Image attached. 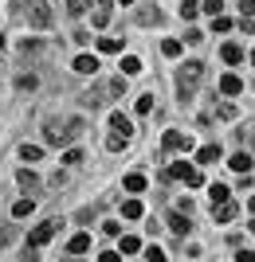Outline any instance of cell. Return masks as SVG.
<instances>
[{
  "mask_svg": "<svg viewBox=\"0 0 255 262\" xmlns=\"http://www.w3.org/2000/svg\"><path fill=\"white\" fill-rule=\"evenodd\" d=\"M12 8L20 20H28L32 28H51V8H47V0H12Z\"/></svg>",
  "mask_w": 255,
  "mask_h": 262,
  "instance_id": "obj_1",
  "label": "cell"
},
{
  "mask_svg": "<svg viewBox=\"0 0 255 262\" xmlns=\"http://www.w3.org/2000/svg\"><path fill=\"white\" fill-rule=\"evenodd\" d=\"M83 133V121H47V145H67Z\"/></svg>",
  "mask_w": 255,
  "mask_h": 262,
  "instance_id": "obj_2",
  "label": "cell"
},
{
  "mask_svg": "<svg viewBox=\"0 0 255 262\" xmlns=\"http://www.w3.org/2000/svg\"><path fill=\"white\" fill-rule=\"evenodd\" d=\"M200 75H204V67H200L197 59H189V63L181 67V98H189V94H192V86L200 82Z\"/></svg>",
  "mask_w": 255,
  "mask_h": 262,
  "instance_id": "obj_3",
  "label": "cell"
},
{
  "mask_svg": "<svg viewBox=\"0 0 255 262\" xmlns=\"http://www.w3.org/2000/svg\"><path fill=\"white\" fill-rule=\"evenodd\" d=\"M59 227H63V219H47V223H40V227L28 235V247H44V243H51Z\"/></svg>",
  "mask_w": 255,
  "mask_h": 262,
  "instance_id": "obj_4",
  "label": "cell"
},
{
  "mask_svg": "<svg viewBox=\"0 0 255 262\" xmlns=\"http://www.w3.org/2000/svg\"><path fill=\"white\" fill-rule=\"evenodd\" d=\"M169 176H173V180H185L189 188H200V184H204V176H200L197 168H192V164H185V161H177V164H173V168H169Z\"/></svg>",
  "mask_w": 255,
  "mask_h": 262,
  "instance_id": "obj_5",
  "label": "cell"
},
{
  "mask_svg": "<svg viewBox=\"0 0 255 262\" xmlns=\"http://www.w3.org/2000/svg\"><path fill=\"white\" fill-rule=\"evenodd\" d=\"M165 149H169V153H189L192 137H189V133H181V129H169L165 133Z\"/></svg>",
  "mask_w": 255,
  "mask_h": 262,
  "instance_id": "obj_6",
  "label": "cell"
},
{
  "mask_svg": "<svg viewBox=\"0 0 255 262\" xmlns=\"http://www.w3.org/2000/svg\"><path fill=\"white\" fill-rule=\"evenodd\" d=\"M212 215H216V223H232V219H236V204H232V200H224V204L212 208Z\"/></svg>",
  "mask_w": 255,
  "mask_h": 262,
  "instance_id": "obj_7",
  "label": "cell"
},
{
  "mask_svg": "<svg viewBox=\"0 0 255 262\" xmlns=\"http://www.w3.org/2000/svg\"><path fill=\"white\" fill-rule=\"evenodd\" d=\"M110 125H114V129H118V133H122V137H130V133H133L130 118H126L122 110H114V114H110Z\"/></svg>",
  "mask_w": 255,
  "mask_h": 262,
  "instance_id": "obj_8",
  "label": "cell"
},
{
  "mask_svg": "<svg viewBox=\"0 0 255 262\" xmlns=\"http://www.w3.org/2000/svg\"><path fill=\"white\" fill-rule=\"evenodd\" d=\"M75 71H79V75H94V71H99V59H94V55H79Z\"/></svg>",
  "mask_w": 255,
  "mask_h": 262,
  "instance_id": "obj_9",
  "label": "cell"
},
{
  "mask_svg": "<svg viewBox=\"0 0 255 262\" xmlns=\"http://www.w3.org/2000/svg\"><path fill=\"white\" fill-rule=\"evenodd\" d=\"M99 8H94V28H106L110 24V0H94Z\"/></svg>",
  "mask_w": 255,
  "mask_h": 262,
  "instance_id": "obj_10",
  "label": "cell"
},
{
  "mask_svg": "<svg viewBox=\"0 0 255 262\" xmlns=\"http://www.w3.org/2000/svg\"><path fill=\"white\" fill-rule=\"evenodd\" d=\"M212 161H220V145H204L197 153V164H212Z\"/></svg>",
  "mask_w": 255,
  "mask_h": 262,
  "instance_id": "obj_11",
  "label": "cell"
},
{
  "mask_svg": "<svg viewBox=\"0 0 255 262\" xmlns=\"http://www.w3.org/2000/svg\"><path fill=\"white\" fill-rule=\"evenodd\" d=\"M67 251H71V254H87L90 251V235H75V239L67 243Z\"/></svg>",
  "mask_w": 255,
  "mask_h": 262,
  "instance_id": "obj_12",
  "label": "cell"
},
{
  "mask_svg": "<svg viewBox=\"0 0 255 262\" xmlns=\"http://www.w3.org/2000/svg\"><path fill=\"white\" fill-rule=\"evenodd\" d=\"M251 164H255V161H251L247 153H236L232 161H228V168H236V172H251Z\"/></svg>",
  "mask_w": 255,
  "mask_h": 262,
  "instance_id": "obj_13",
  "label": "cell"
},
{
  "mask_svg": "<svg viewBox=\"0 0 255 262\" xmlns=\"http://www.w3.org/2000/svg\"><path fill=\"white\" fill-rule=\"evenodd\" d=\"M122 188H126V192H145V176H142V172H130V176L122 180Z\"/></svg>",
  "mask_w": 255,
  "mask_h": 262,
  "instance_id": "obj_14",
  "label": "cell"
},
{
  "mask_svg": "<svg viewBox=\"0 0 255 262\" xmlns=\"http://www.w3.org/2000/svg\"><path fill=\"white\" fill-rule=\"evenodd\" d=\"M122 215H126V219H142V215H145L142 200H126V204H122Z\"/></svg>",
  "mask_w": 255,
  "mask_h": 262,
  "instance_id": "obj_15",
  "label": "cell"
},
{
  "mask_svg": "<svg viewBox=\"0 0 255 262\" xmlns=\"http://www.w3.org/2000/svg\"><path fill=\"white\" fill-rule=\"evenodd\" d=\"M224 63H240V59H244V47H240V43H224Z\"/></svg>",
  "mask_w": 255,
  "mask_h": 262,
  "instance_id": "obj_16",
  "label": "cell"
},
{
  "mask_svg": "<svg viewBox=\"0 0 255 262\" xmlns=\"http://www.w3.org/2000/svg\"><path fill=\"white\" fill-rule=\"evenodd\" d=\"M32 211H35V200H16V204H12V215H16V219L32 215Z\"/></svg>",
  "mask_w": 255,
  "mask_h": 262,
  "instance_id": "obj_17",
  "label": "cell"
},
{
  "mask_svg": "<svg viewBox=\"0 0 255 262\" xmlns=\"http://www.w3.org/2000/svg\"><path fill=\"white\" fill-rule=\"evenodd\" d=\"M169 227H173V231H177V235H181V239H185V235H189V219H185V215H181V211H177V215H169Z\"/></svg>",
  "mask_w": 255,
  "mask_h": 262,
  "instance_id": "obj_18",
  "label": "cell"
},
{
  "mask_svg": "<svg viewBox=\"0 0 255 262\" xmlns=\"http://www.w3.org/2000/svg\"><path fill=\"white\" fill-rule=\"evenodd\" d=\"M220 90H224V94H240V90H244V82H240L236 75H224V78H220Z\"/></svg>",
  "mask_w": 255,
  "mask_h": 262,
  "instance_id": "obj_19",
  "label": "cell"
},
{
  "mask_svg": "<svg viewBox=\"0 0 255 262\" xmlns=\"http://www.w3.org/2000/svg\"><path fill=\"white\" fill-rule=\"evenodd\" d=\"M208 196H212V208H216V204H224V200H232V192H228L224 184H212V188H208Z\"/></svg>",
  "mask_w": 255,
  "mask_h": 262,
  "instance_id": "obj_20",
  "label": "cell"
},
{
  "mask_svg": "<svg viewBox=\"0 0 255 262\" xmlns=\"http://www.w3.org/2000/svg\"><path fill=\"white\" fill-rule=\"evenodd\" d=\"M16 180H20L24 188H35V184H40V176H35L32 168H20V172H16Z\"/></svg>",
  "mask_w": 255,
  "mask_h": 262,
  "instance_id": "obj_21",
  "label": "cell"
},
{
  "mask_svg": "<svg viewBox=\"0 0 255 262\" xmlns=\"http://www.w3.org/2000/svg\"><path fill=\"white\" fill-rule=\"evenodd\" d=\"M20 157H24V161H40L44 149H40V145H20Z\"/></svg>",
  "mask_w": 255,
  "mask_h": 262,
  "instance_id": "obj_22",
  "label": "cell"
},
{
  "mask_svg": "<svg viewBox=\"0 0 255 262\" xmlns=\"http://www.w3.org/2000/svg\"><path fill=\"white\" fill-rule=\"evenodd\" d=\"M138 71H142V59L126 55V59H122V75H138Z\"/></svg>",
  "mask_w": 255,
  "mask_h": 262,
  "instance_id": "obj_23",
  "label": "cell"
},
{
  "mask_svg": "<svg viewBox=\"0 0 255 262\" xmlns=\"http://www.w3.org/2000/svg\"><path fill=\"white\" fill-rule=\"evenodd\" d=\"M142 251V243L133 239V235H122V254H138Z\"/></svg>",
  "mask_w": 255,
  "mask_h": 262,
  "instance_id": "obj_24",
  "label": "cell"
},
{
  "mask_svg": "<svg viewBox=\"0 0 255 262\" xmlns=\"http://www.w3.org/2000/svg\"><path fill=\"white\" fill-rule=\"evenodd\" d=\"M87 8H90V0H67V12H71V16H83Z\"/></svg>",
  "mask_w": 255,
  "mask_h": 262,
  "instance_id": "obj_25",
  "label": "cell"
},
{
  "mask_svg": "<svg viewBox=\"0 0 255 262\" xmlns=\"http://www.w3.org/2000/svg\"><path fill=\"white\" fill-rule=\"evenodd\" d=\"M126 141H130V137H122V133H110V137H106V149H110V153H118Z\"/></svg>",
  "mask_w": 255,
  "mask_h": 262,
  "instance_id": "obj_26",
  "label": "cell"
},
{
  "mask_svg": "<svg viewBox=\"0 0 255 262\" xmlns=\"http://www.w3.org/2000/svg\"><path fill=\"white\" fill-rule=\"evenodd\" d=\"M145 262H169L161 247H145Z\"/></svg>",
  "mask_w": 255,
  "mask_h": 262,
  "instance_id": "obj_27",
  "label": "cell"
},
{
  "mask_svg": "<svg viewBox=\"0 0 255 262\" xmlns=\"http://www.w3.org/2000/svg\"><path fill=\"white\" fill-rule=\"evenodd\" d=\"M161 51H165L169 59H177V55H181V39H165V43H161Z\"/></svg>",
  "mask_w": 255,
  "mask_h": 262,
  "instance_id": "obj_28",
  "label": "cell"
},
{
  "mask_svg": "<svg viewBox=\"0 0 255 262\" xmlns=\"http://www.w3.org/2000/svg\"><path fill=\"white\" fill-rule=\"evenodd\" d=\"M197 12H200V4H197V0H185V4H181V16H185V20H192Z\"/></svg>",
  "mask_w": 255,
  "mask_h": 262,
  "instance_id": "obj_29",
  "label": "cell"
},
{
  "mask_svg": "<svg viewBox=\"0 0 255 262\" xmlns=\"http://www.w3.org/2000/svg\"><path fill=\"white\" fill-rule=\"evenodd\" d=\"M35 82H40L35 75H20V78H16V86H20V90H35Z\"/></svg>",
  "mask_w": 255,
  "mask_h": 262,
  "instance_id": "obj_30",
  "label": "cell"
},
{
  "mask_svg": "<svg viewBox=\"0 0 255 262\" xmlns=\"http://www.w3.org/2000/svg\"><path fill=\"white\" fill-rule=\"evenodd\" d=\"M106 90H110V94H126V75L110 78V86H106Z\"/></svg>",
  "mask_w": 255,
  "mask_h": 262,
  "instance_id": "obj_31",
  "label": "cell"
},
{
  "mask_svg": "<svg viewBox=\"0 0 255 262\" xmlns=\"http://www.w3.org/2000/svg\"><path fill=\"white\" fill-rule=\"evenodd\" d=\"M228 28H232L228 16H212V32H228Z\"/></svg>",
  "mask_w": 255,
  "mask_h": 262,
  "instance_id": "obj_32",
  "label": "cell"
},
{
  "mask_svg": "<svg viewBox=\"0 0 255 262\" xmlns=\"http://www.w3.org/2000/svg\"><path fill=\"white\" fill-rule=\"evenodd\" d=\"M204 12H208V16H220V12H224V0H204Z\"/></svg>",
  "mask_w": 255,
  "mask_h": 262,
  "instance_id": "obj_33",
  "label": "cell"
},
{
  "mask_svg": "<svg viewBox=\"0 0 255 262\" xmlns=\"http://www.w3.org/2000/svg\"><path fill=\"white\" fill-rule=\"evenodd\" d=\"M149 110H153V94H142L138 98V114H149Z\"/></svg>",
  "mask_w": 255,
  "mask_h": 262,
  "instance_id": "obj_34",
  "label": "cell"
},
{
  "mask_svg": "<svg viewBox=\"0 0 255 262\" xmlns=\"http://www.w3.org/2000/svg\"><path fill=\"white\" fill-rule=\"evenodd\" d=\"M63 164H83V153H79V149H67V153H63Z\"/></svg>",
  "mask_w": 255,
  "mask_h": 262,
  "instance_id": "obj_35",
  "label": "cell"
},
{
  "mask_svg": "<svg viewBox=\"0 0 255 262\" xmlns=\"http://www.w3.org/2000/svg\"><path fill=\"white\" fill-rule=\"evenodd\" d=\"M102 51H122V39H99Z\"/></svg>",
  "mask_w": 255,
  "mask_h": 262,
  "instance_id": "obj_36",
  "label": "cell"
},
{
  "mask_svg": "<svg viewBox=\"0 0 255 262\" xmlns=\"http://www.w3.org/2000/svg\"><path fill=\"white\" fill-rule=\"evenodd\" d=\"M20 51H24V55H35V51H40V39H24Z\"/></svg>",
  "mask_w": 255,
  "mask_h": 262,
  "instance_id": "obj_37",
  "label": "cell"
},
{
  "mask_svg": "<svg viewBox=\"0 0 255 262\" xmlns=\"http://www.w3.org/2000/svg\"><path fill=\"white\" fill-rule=\"evenodd\" d=\"M12 243V227H0V247H8Z\"/></svg>",
  "mask_w": 255,
  "mask_h": 262,
  "instance_id": "obj_38",
  "label": "cell"
},
{
  "mask_svg": "<svg viewBox=\"0 0 255 262\" xmlns=\"http://www.w3.org/2000/svg\"><path fill=\"white\" fill-rule=\"evenodd\" d=\"M240 8H244V16H255V0H244Z\"/></svg>",
  "mask_w": 255,
  "mask_h": 262,
  "instance_id": "obj_39",
  "label": "cell"
},
{
  "mask_svg": "<svg viewBox=\"0 0 255 262\" xmlns=\"http://www.w3.org/2000/svg\"><path fill=\"white\" fill-rule=\"evenodd\" d=\"M236 262H255V254L251 251H240V254H236Z\"/></svg>",
  "mask_w": 255,
  "mask_h": 262,
  "instance_id": "obj_40",
  "label": "cell"
},
{
  "mask_svg": "<svg viewBox=\"0 0 255 262\" xmlns=\"http://www.w3.org/2000/svg\"><path fill=\"white\" fill-rule=\"evenodd\" d=\"M99 262H118V254H114V251H106V254H99Z\"/></svg>",
  "mask_w": 255,
  "mask_h": 262,
  "instance_id": "obj_41",
  "label": "cell"
},
{
  "mask_svg": "<svg viewBox=\"0 0 255 262\" xmlns=\"http://www.w3.org/2000/svg\"><path fill=\"white\" fill-rule=\"evenodd\" d=\"M247 208H251V211H255V196H251V200H247Z\"/></svg>",
  "mask_w": 255,
  "mask_h": 262,
  "instance_id": "obj_42",
  "label": "cell"
},
{
  "mask_svg": "<svg viewBox=\"0 0 255 262\" xmlns=\"http://www.w3.org/2000/svg\"><path fill=\"white\" fill-rule=\"evenodd\" d=\"M247 59H251V67H255V51H251V55H247Z\"/></svg>",
  "mask_w": 255,
  "mask_h": 262,
  "instance_id": "obj_43",
  "label": "cell"
},
{
  "mask_svg": "<svg viewBox=\"0 0 255 262\" xmlns=\"http://www.w3.org/2000/svg\"><path fill=\"white\" fill-rule=\"evenodd\" d=\"M0 51H4V35H0Z\"/></svg>",
  "mask_w": 255,
  "mask_h": 262,
  "instance_id": "obj_44",
  "label": "cell"
},
{
  "mask_svg": "<svg viewBox=\"0 0 255 262\" xmlns=\"http://www.w3.org/2000/svg\"><path fill=\"white\" fill-rule=\"evenodd\" d=\"M118 4H133V0H118Z\"/></svg>",
  "mask_w": 255,
  "mask_h": 262,
  "instance_id": "obj_45",
  "label": "cell"
}]
</instances>
